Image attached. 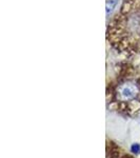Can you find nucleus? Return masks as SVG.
Listing matches in <instances>:
<instances>
[{"label":"nucleus","mask_w":140,"mask_h":158,"mask_svg":"<svg viewBox=\"0 0 140 158\" xmlns=\"http://www.w3.org/2000/svg\"><path fill=\"white\" fill-rule=\"evenodd\" d=\"M109 37L122 50L140 52V0H126L109 27Z\"/></svg>","instance_id":"nucleus-1"},{"label":"nucleus","mask_w":140,"mask_h":158,"mask_svg":"<svg viewBox=\"0 0 140 158\" xmlns=\"http://www.w3.org/2000/svg\"><path fill=\"white\" fill-rule=\"evenodd\" d=\"M115 109L128 116L140 113V75L128 72L118 78L112 93Z\"/></svg>","instance_id":"nucleus-2"},{"label":"nucleus","mask_w":140,"mask_h":158,"mask_svg":"<svg viewBox=\"0 0 140 158\" xmlns=\"http://www.w3.org/2000/svg\"><path fill=\"white\" fill-rule=\"evenodd\" d=\"M117 4V0H110V1L106 3V12L110 13L113 11V9L116 6Z\"/></svg>","instance_id":"nucleus-3"},{"label":"nucleus","mask_w":140,"mask_h":158,"mask_svg":"<svg viewBox=\"0 0 140 158\" xmlns=\"http://www.w3.org/2000/svg\"><path fill=\"white\" fill-rule=\"evenodd\" d=\"M132 151L133 152L136 151V153H139L140 152V147L138 146V144H135V146L132 147Z\"/></svg>","instance_id":"nucleus-4"},{"label":"nucleus","mask_w":140,"mask_h":158,"mask_svg":"<svg viewBox=\"0 0 140 158\" xmlns=\"http://www.w3.org/2000/svg\"><path fill=\"white\" fill-rule=\"evenodd\" d=\"M110 158H134V157H132V156H130V155H126V154H124V155H121V156H119V155H118V156H111Z\"/></svg>","instance_id":"nucleus-5"}]
</instances>
